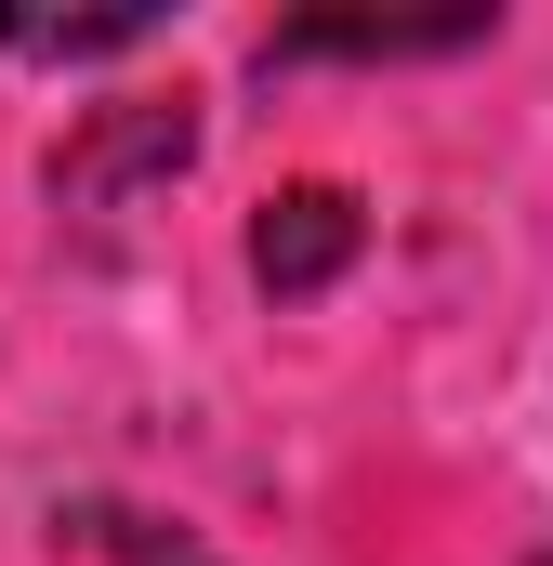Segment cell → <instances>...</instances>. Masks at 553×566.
Listing matches in <instances>:
<instances>
[{"mask_svg": "<svg viewBox=\"0 0 553 566\" xmlns=\"http://www.w3.org/2000/svg\"><path fill=\"white\" fill-rule=\"evenodd\" d=\"M356 198L343 185H290V198H264V224H251V277L264 290H330L343 264H356Z\"/></svg>", "mask_w": 553, "mask_h": 566, "instance_id": "obj_1", "label": "cell"}, {"mask_svg": "<svg viewBox=\"0 0 553 566\" xmlns=\"http://www.w3.org/2000/svg\"><path fill=\"white\" fill-rule=\"evenodd\" d=\"M145 27H158L145 0H119V13H0V40H13V53H53V66H66V53H133Z\"/></svg>", "mask_w": 553, "mask_h": 566, "instance_id": "obj_2", "label": "cell"}]
</instances>
